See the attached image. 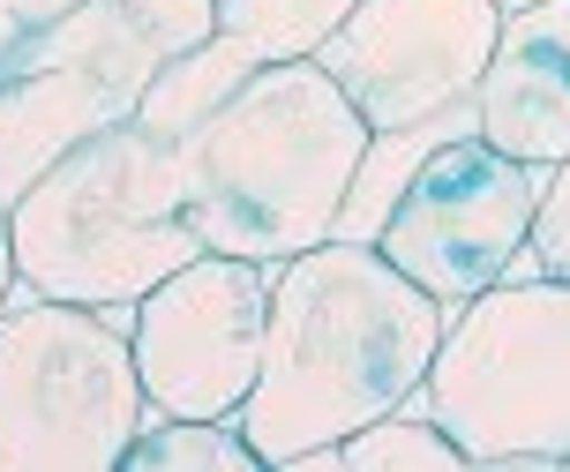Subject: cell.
I'll list each match as a JSON object with an SVG mask.
<instances>
[{"label":"cell","instance_id":"1","mask_svg":"<svg viewBox=\"0 0 570 472\" xmlns=\"http://www.w3.org/2000/svg\"><path fill=\"white\" fill-rule=\"evenodd\" d=\"M451 307L421 293L375 240H315L278 263L263 375L240 405V435L271 472L361 435L368 420L421 397Z\"/></svg>","mask_w":570,"mask_h":472},{"label":"cell","instance_id":"2","mask_svg":"<svg viewBox=\"0 0 570 472\" xmlns=\"http://www.w3.org/2000/svg\"><path fill=\"white\" fill-rule=\"evenodd\" d=\"M375 128L323 60H271L180 136V195L203 248L293 263L331 240Z\"/></svg>","mask_w":570,"mask_h":472},{"label":"cell","instance_id":"3","mask_svg":"<svg viewBox=\"0 0 570 472\" xmlns=\"http://www.w3.org/2000/svg\"><path fill=\"white\" fill-rule=\"evenodd\" d=\"M8 218L16 278L38 285L46 301L136 307L150 285L203 255L180 195V142L142 120H114L76 142Z\"/></svg>","mask_w":570,"mask_h":472},{"label":"cell","instance_id":"4","mask_svg":"<svg viewBox=\"0 0 570 472\" xmlns=\"http://www.w3.org/2000/svg\"><path fill=\"white\" fill-rule=\"evenodd\" d=\"M136 307L46 301L16 278L0 307V472H120L150 427L128 345Z\"/></svg>","mask_w":570,"mask_h":472},{"label":"cell","instance_id":"5","mask_svg":"<svg viewBox=\"0 0 570 472\" xmlns=\"http://www.w3.org/2000/svg\"><path fill=\"white\" fill-rule=\"evenodd\" d=\"M421 405L473 465H570V278H503L451 315Z\"/></svg>","mask_w":570,"mask_h":472},{"label":"cell","instance_id":"6","mask_svg":"<svg viewBox=\"0 0 570 472\" xmlns=\"http://www.w3.org/2000/svg\"><path fill=\"white\" fill-rule=\"evenodd\" d=\"M541 188H548V166H525L511 150H495L481 128H458L413 166L391 218L375 225V248L458 315L465 301H481L488 285L511 278V263L533 240Z\"/></svg>","mask_w":570,"mask_h":472},{"label":"cell","instance_id":"7","mask_svg":"<svg viewBox=\"0 0 570 472\" xmlns=\"http://www.w3.org/2000/svg\"><path fill=\"white\" fill-rule=\"evenodd\" d=\"M271 285L278 263L203 248L166 285L136 301L128 345L150 390V413L173 420H240L263 375V331H271Z\"/></svg>","mask_w":570,"mask_h":472},{"label":"cell","instance_id":"8","mask_svg":"<svg viewBox=\"0 0 570 472\" xmlns=\"http://www.w3.org/2000/svg\"><path fill=\"white\" fill-rule=\"evenodd\" d=\"M495 30H503L495 0H361L315 60L338 76L375 136H399L473 106Z\"/></svg>","mask_w":570,"mask_h":472},{"label":"cell","instance_id":"9","mask_svg":"<svg viewBox=\"0 0 570 472\" xmlns=\"http://www.w3.org/2000/svg\"><path fill=\"white\" fill-rule=\"evenodd\" d=\"M473 120L495 150H511L525 166L570 158V0L503 16L488 76L473 90Z\"/></svg>","mask_w":570,"mask_h":472},{"label":"cell","instance_id":"10","mask_svg":"<svg viewBox=\"0 0 570 472\" xmlns=\"http://www.w3.org/2000/svg\"><path fill=\"white\" fill-rule=\"evenodd\" d=\"M114 120H136V106L106 90L90 68L8 53L0 60V203L16 210L76 142H90Z\"/></svg>","mask_w":570,"mask_h":472},{"label":"cell","instance_id":"11","mask_svg":"<svg viewBox=\"0 0 570 472\" xmlns=\"http://www.w3.org/2000/svg\"><path fill=\"white\" fill-rule=\"evenodd\" d=\"M361 0H218V38L256 68L271 60H315L323 38L353 16Z\"/></svg>","mask_w":570,"mask_h":472},{"label":"cell","instance_id":"12","mask_svg":"<svg viewBox=\"0 0 570 472\" xmlns=\"http://www.w3.org/2000/svg\"><path fill=\"white\" fill-rule=\"evenodd\" d=\"M473 458L451 443V427L428 413L421 397H405L399 413L368 420L361 435L338 443V472H465Z\"/></svg>","mask_w":570,"mask_h":472},{"label":"cell","instance_id":"13","mask_svg":"<svg viewBox=\"0 0 570 472\" xmlns=\"http://www.w3.org/2000/svg\"><path fill=\"white\" fill-rule=\"evenodd\" d=\"M240 76H256V60L248 53H233L226 38H210V46H196V53H180L166 68V76H158V83H150V98H142V128H158V136H188V128H196L203 112L218 106V98H226L233 83H240Z\"/></svg>","mask_w":570,"mask_h":472},{"label":"cell","instance_id":"14","mask_svg":"<svg viewBox=\"0 0 570 472\" xmlns=\"http://www.w3.org/2000/svg\"><path fill=\"white\" fill-rule=\"evenodd\" d=\"M188 465L271 472L256 458V443L240 435V420H173V413H150V427H142L136 450H128V472H188Z\"/></svg>","mask_w":570,"mask_h":472},{"label":"cell","instance_id":"15","mask_svg":"<svg viewBox=\"0 0 570 472\" xmlns=\"http://www.w3.org/2000/svg\"><path fill=\"white\" fill-rule=\"evenodd\" d=\"M533 255H541L548 278H570V158L548 166L541 210H533Z\"/></svg>","mask_w":570,"mask_h":472},{"label":"cell","instance_id":"16","mask_svg":"<svg viewBox=\"0 0 570 472\" xmlns=\"http://www.w3.org/2000/svg\"><path fill=\"white\" fill-rule=\"evenodd\" d=\"M8 16H16V30H38L53 23V16H68V8H83V0H0Z\"/></svg>","mask_w":570,"mask_h":472},{"label":"cell","instance_id":"17","mask_svg":"<svg viewBox=\"0 0 570 472\" xmlns=\"http://www.w3.org/2000/svg\"><path fill=\"white\" fill-rule=\"evenodd\" d=\"M16 293V218H8V203H0V307Z\"/></svg>","mask_w":570,"mask_h":472},{"label":"cell","instance_id":"18","mask_svg":"<svg viewBox=\"0 0 570 472\" xmlns=\"http://www.w3.org/2000/svg\"><path fill=\"white\" fill-rule=\"evenodd\" d=\"M16 38H23V30H16V16H8V8H0V60L16 53Z\"/></svg>","mask_w":570,"mask_h":472},{"label":"cell","instance_id":"19","mask_svg":"<svg viewBox=\"0 0 570 472\" xmlns=\"http://www.w3.org/2000/svg\"><path fill=\"white\" fill-rule=\"evenodd\" d=\"M495 8H503V16H518V8H541V0H495Z\"/></svg>","mask_w":570,"mask_h":472}]
</instances>
